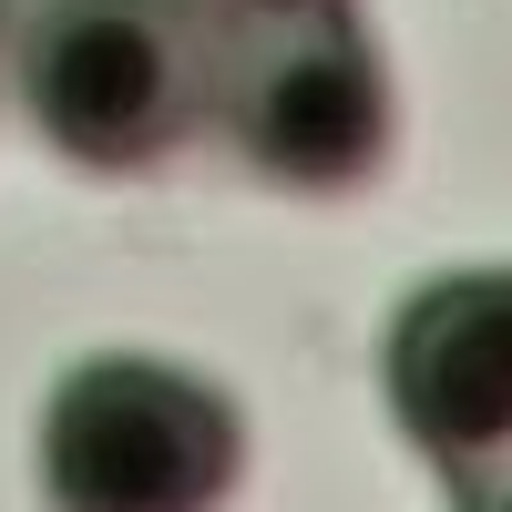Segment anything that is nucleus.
Returning a JSON list of instances; mask_svg holds the SVG:
<instances>
[{"instance_id": "1", "label": "nucleus", "mask_w": 512, "mask_h": 512, "mask_svg": "<svg viewBox=\"0 0 512 512\" xmlns=\"http://www.w3.org/2000/svg\"><path fill=\"white\" fill-rule=\"evenodd\" d=\"M11 72L31 134L82 175H154L216 134V52L185 0H41Z\"/></svg>"}, {"instance_id": "2", "label": "nucleus", "mask_w": 512, "mask_h": 512, "mask_svg": "<svg viewBox=\"0 0 512 512\" xmlns=\"http://www.w3.org/2000/svg\"><path fill=\"white\" fill-rule=\"evenodd\" d=\"M246 482V420L216 379L103 349L41 400V502L52 512H226Z\"/></svg>"}, {"instance_id": "3", "label": "nucleus", "mask_w": 512, "mask_h": 512, "mask_svg": "<svg viewBox=\"0 0 512 512\" xmlns=\"http://www.w3.org/2000/svg\"><path fill=\"white\" fill-rule=\"evenodd\" d=\"M216 134L267 185H297V195L369 185L390 164V72H379L359 11L216 52Z\"/></svg>"}, {"instance_id": "4", "label": "nucleus", "mask_w": 512, "mask_h": 512, "mask_svg": "<svg viewBox=\"0 0 512 512\" xmlns=\"http://www.w3.org/2000/svg\"><path fill=\"white\" fill-rule=\"evenodd\" d=\"M390 410L451 482H482L512 461V267L431 277L390 318Z\"/></svg>"}, {"instance_id": "5", "label": "nucleus", "mask_w": 512, "mask_h": 512, "mask_svg": "<svg viewBox=\"0 0 512 512\" xmlns=\"http://www.w3.org/2000/svg\"><path fill=\"white\" fill-rule=\"evenodd\" d=\"M205 52H236V41H267V31H297V21H328L349 11V0H185Z\"/></svg>"}, {"instance_id": "6", "label": "nucleus", "mask_w": 512, "mask_h": 512, "mask_svg": "<svg viewBox=\"0 0 512 512\" xmlns=\"http://www.w3.org/2000/svg\"><path fill=\"white\" fill-rule=\"evenodd\" d=\"M451 492H461V512H512V461L482 472V482H451Z\"/></svg>"}]
</instances>
